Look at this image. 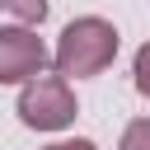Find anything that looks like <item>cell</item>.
<instances>
[{
  "label": "cell",
  "mask_w": 150,
  "mask_h": 150,
  "mask_svg": "<svg viewBox=\"0 0 150 150\" xmlns=\"http://www.w3.org/2000/svg\"><path fill=\"white\" fill-rule=\"evenodd\" d=\"M117 28L98 14H84V19H70L56 38V52H52V66L66 75V80H89V75H103L112 61H117Z\"/></svg>",
  "instance_id": "cell-1"
},
{
  "label": "cell",
  "mask_w": 150,
  "mask_h": 150,
  "mask_svg": "<svg viewBox=\"0 0 150 150\" xmlns=\"http://www.w3.org/2000/svg\"><path fill=\"white\" fill-rule=\"evenodd\" d=\"M80 103H75V89L61 70H42L38 80H28L19 89V122L33 127V131H66L75 122Z\"/></svg>",
  "instance_id": "cell-2"
},
{
  "label": "cell",
  "mask_w": 150,
  "mask_h": 150,
  "mask_svg": "<svg viewBox=\"0 0 150 150\" xmlns=\"http://www.w3.org/2000/svg\"><path fill=\"white\" fill-rule=\"evenodd\" d=\"M47 61H52V52L28 23L0 28V84H28L47 70Z\"/></svg>",
  "instance_id": "cell-3"
},
{
  "label": "cell",
  "mask_w": 150,
  "mask_h": 150,
  "mask_svg": "<svg viewBox=\"0 0 150 150\" xmlns=\"http://www.w3.org/2000/svg\"><path fill=\"white\" fill-rule=\"evenodd\" d=\"M0 14H9L14 23H42L47 19V0H0Z\"/></svg>",
  "instance_id": "cell-4"
},
{
  "label": "cell",
  "mask_w": 150,
  "mask_h": 150,
  "mask_svg": "<svg viewBox=\"0 0 150 150\" xmlns=\"http://www.w3.org/2000/svg\"><path fill=\"white\" fill-rule=\"evenodd\" d=\"M117 150H150V117H136V122H127V131H122Z\"/></svg>",
  "instance_id": "cell-5"
},
{
  "label": "cell",
  "mask_w": 150,
  "mask_h": 150,
  "mask_svg": "<svg viewBox=\"0 0 150 150\" xmlns=\"http://www.w3.org/2000/svg\"><path fill=\"white\" fill-rule=\"evenodd\" d=\"M131 75H136V94L150 98V42H141V52H136V61H131Z\"/></svg>",
  "instance_id": "cell-6"
},
{
  "label": "cell",
  "mask_w": 150,
  "mask_h": 150,
  "mask_svg": "<svg viewBox=\"0 0 150 150\" xmlns=\"http://www.w3.org/2000/svg\"><path fill=\"white\" fill-rule=\"evenodd\" d=\"M42 150H98V145L84 141V136H75V141H52V145H42Z\"/></svg>",
  "instance_id": "cell-7"
}]
</instances>
